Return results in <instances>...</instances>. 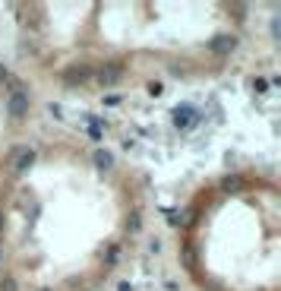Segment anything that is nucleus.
<instances>
[{"instance_id": "f3484780", "label": "nucleus", "mask_w": 281, "mask_h": 291, "mask_svg": "<svg viewBox=\"0 0 281 291\" xmlns=\"http://www.w3.org/2000/svg\"><path fill=\"white\" fill-rule=\"evenodd\" d=\"M38 291H51V288H38Z\"/></svg>"}, {"instance_id": "ddd939ff", "label": "nucleus", "mask_w": 281, "mask_h": 291, "mask_svg": "<svg viewBox=\"0 0 281 291\" xmlns=\"http://www.w3.org/2000/svg\"><path fill=\"white\" fill-rule=\"evenodd\" d=\"M142 228V218H139V212H133V218H130V231H139Z\"/></svg>"}, {"instance_id": "4468645a", "label": "nucleus", "mask_w": 281, "mask_h": 291, "mask_svg": "<svg viewBox=\"0 0 281 291\" xmlns=\"http://www.w3.org/2000/svg\"><path fill=\"white\" fill-rule=\"evenodd\" d=\"M117 291H133V285H130V282H120V285H117Z\"/></svg>"}, {"instance_id": "7ed1b4c3", "label": "nucleus", "mask_w": 281, "mask_h": 291, "mask_svg": "<svg viewBox=\"0 0 281 291\" xmlns=\"http://www.w3.org/2000/svg\"><path fill=\"white\" fill-rule=\"evenodd\" d=\"M171 121H174V127H180V130H186L193 121H196V111L190 108V105H177L174 111H171Z\"/></svg>"}, {"instance_id": "1a4fd4ad", "label": "nucleus", "mask_w": 281, "mask_h": 291, "mask_svg": "<svg viewBox=\"0 0 281 291\" xmlns=\"http://www.w3.org/2000/svg\"><path fill=\"white\" fill-rule=\"evenodd\" d=\"M146 92L152 98H161V95H165V85H161L158 79H152V82H146Z\"/></svg>"}, {"instance_id": "9b49d317", "label": "nucleus", "mask_w": 281, "mask_h": 291, "mask_svg": "<svg viewBox=\"0 0 281 291\" xmlns=\"http://www.w3.org/2000/svg\"><path fill=\"white\" fill-rule=\"evenodd\" d=\"M0 291H19V285H16L13 276H3V279H0Z\"/></svg>"}, {"instance_id": "20e7f679", "label": "nucleus", "mask_w": 281, "mask_h": 291, "mask_svg": "<svg viewBox=\"0 0 281 291\" xmlns=\"http://www.w3.org/2000/svg\"><path fill=\"white\" fill-rule=\"evenodd\" d=\"M237 48V38L234 35H215L209 41V51L212 54H231V51Z\"/></svg>"}, {"instance_id": "f03ea898", "label": "nucleus", "mask_w": 281, "mask_h": 291, "mask_svg": "<svg viewBox=\"0 0 281 291\" xmlns=\"http://www.w3.org/2000/svg\"><path fill=\"white\" fill-rule=\"evenodd\" d=\"M120 76H123V64H105V67L98 70V82L108 89V85L120 82Z\"/></svg>"}, {"instance_id": "423d86ee", "label": "nucleus", "mask_w": 281, "mask_h": 291, "mask_svg": "<svg viewBox=\"0 0 281 291\" xmlns=\"http://www.w3.org/2000/svg\"><path fill=\"white\" fill-rule=\"evenodd\" d=\"M0 85H13V92H25V82H22V79H16V76L6 70L3 64H0Z\"/></svg>"}, {"instance_id": "f257e3e1", "label": "nucleus", "mask_w": 281, "mask_h": 291, "mask_svg": "<svg viewBox=\"0 0 281 291\" xmlns=\"http://www.w3.org/2000/svg\"><path fill=\"white\" fill-rule=\"evenodd\" d=\"M29 92H10V98H6V114L13 117V121H22L25 114H29Z\"/></svg>"}, {"instance_id": "9d476101", "label": "nucleus", "mask_w": 281, "mask_h": 291, "mask_svg": "<svg viewBox=\"0 0 281 291\" xmlns=\"http://www.w3.org/2000/svg\"><path fill=\"white\" fill-rule=\"evenodd\" d=\"M253 92H256V95H266V92H269V79L256 76V79H253Z\"/></svg>"}, {"instance_id": "39448f33", "label": "nucleus", "mask_w": 281, "mask_h": 291, "mask_svg": "<svg viewBox=\"0 0 281 291\" xmlns=\"http://www.w3.org/2000/svg\"><path fill=\"white\" fill-rule=\"evenodd\" d=\"M32 165H35V152H32V149H22L19 155H16V161H13V168L19 171V174H22V171H29Z\"/></svg>"}, {"instance_id": "6e6552de", "label": "nucleus", "mask_w": 281, "mask_h": 291, "mask_svg": "<svg viewBox=\"0 0 281 291\" xmlns=\"http://www.w3.org/2000/svg\"><path fill=\"white\" fill-rule=\"evenodd\" d=\"M95 165L101 171H111V168H114V155H111L108 149H95Z\"/></svg>"}, {"instance_id": "dca6fc26", "label": "nucleus", "mask_w": 281, "mask_h": 291, "mask_svg": "<svg viewBox=\"0 0 281 291\" xmlns=\"http://www.w3.org/2000/svg\"><path fill=\"white\" fill-rule=\"evenodd\" d=\"M0 266H3V250H0Z\"/></svg>"}, {"instance_id": "2eb2a0df", "label": "nucleus", "mask_w": 281, "mask_h": 291, "mask_svg": "<svg viewBox=\"0 0 281 291\" xmlns=\"http://www.w3.org/2000/svg\"><path fill=\"white\" fill-rule=\"evenodd\" d=\"M0 234H3V212H0Z\"/></svg>"}, {"instance_id": "f8f14e48", "label": "nucleus", "mask_w": 281, "mask_h": 291, "mask_svg": "<svg viewBox=\"0 0 281 291\" xmlns=\"http://www.w3.org/2000/svg\"><path fill=\"white\" fill-rule=\"evenodd\" d=\"M48 114H54V117H63V108L57 105V101H48Z\"/></svg>"}, {"instance_id": "0eeeda50", "label": "nucleus", "mask_w": 281, "mask_h": 291, "mask_svg": "<svg viewBox=\"0 0 281 291\" xmlns=\"http://www.w3.org/2000/svg\"><path fill=\"white\" fill-rule=\"evenodd\" d=\"M89 76H92L89 67H70V70L63 73V79H66V82H86Z\"/></svg>"}]
</instances>
